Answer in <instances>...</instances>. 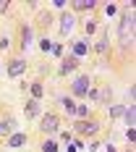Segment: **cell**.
I'll return each instance as SVG.
<instances>
[{"label":"cell","mask_w":136,"mask_h":152,"mask_svg":"<svg viewBox=\"0 0 136 152\" xmlns=\"http://www.w3.org/2000/svg\"><path fill=\"white\" fill-rule=\"evenodd\" d=\"M118 34H121V45L123 47H128L131 42H134V11H126V13H123Z\"/></svg>","instance_id":"cell-1"},{"label":"cell","mask_w":136,"mask_h":152,"mask_svg":"<svg viewBox=\"0 0 136 152\" xmlns=\"http://www.w3.org/2000/svg\"><path fill=\"white\" fill-rule=\"evenodd\" d=\"M73 94L76 97H87L89 94V76H79L73 81Z\"/></svg>","instance_id":"cell-2"},{"label":"cell","mask_w":136,"mask_h":152,"mask_svg":"<svg viewBox=\"0 0 136 152\" xmlns=\"http://www.w3.org/2000/svg\"><path fill=\"white\" fill-rule=\"evenodd\" d=\"M39 126H42V131H45V134H52V131H58L60 121H58V115H50V113H47L45 118H42V123H39Z\"/></svg>","instance_id":"cell-3"},{"label":"cell","mask_w":136,"mask_h":152,"mask_svg":"<svg viewBox=\"0 0 136 152\" xmlns=\"http://www.w3.org/2000/svg\"><path fill=\"white\" fill-rule=\"evenodd\" d=\"M26 71V61H21V58H16V61H11V66H8V76H21Z\"/></svg>","instance_id":"cell-4"},{"label":"cell","mask_w":136,"mask_h":152,"mask_svg":"<svg viewBox=\"0 0 136 152\" xmlns=\"http://www.w3.org/2000/svg\"><path fill=\"white\" fill-rule=\"evenodd\" d=\"M76 131H79V134H94V131H97V123L94 121H79L76 123Z\"/></svg>","instance_id":"cell-5"},{"label":"cell","mask_w":136,"mask_h":152,"mask_svg":"<svg viewBox=\"0 0 136 152\" xmlns=\"http://www.w3.org/2000/svg\"><path fill=\"white\" fill-rule=\"evenodd\" d=\"M71 29H73V16H71V13H63V18H60V31H63V34H71Z\"/></svg>","instance_id":"cell-6"},{"label":"cell","mask_w":136,"mask_h":152,"mask_svg":"<svg viewBox=\"0 0 136 152\" xmlns=\"http://www.w3.org/2000/svg\"><path fill=\"white\" fill-rule=\"evenodd\" d=\"M24 113H26V118H34V115H39V102H37V100H31V102H26V107H24Z\"/></svg>","instance_id":"cell-7"},{"label":"cell","mask_w":136,"mask_h":152,"mask_svg":"<svg viewBox=\"0 0 136 152\" xmlns=\"http://www.w3.org/2000/svg\"><path fill=\"white\" fill-rule=\"evenodd\" d=\"M13 126H16L13 118H5V121H0V134H3V137H8V134L13 131Z\"/></svg>","instance_id":"cell-8"},{"label":"cell","mask_w":136,"mask_h":152,"mask_svg":"<svg viewBox=\"0 0 136 152\" xmlns=\"http://www.w3.org/2000/svg\"><path fill=\"white\" fill-rule=\"evenodd\" d=\"M89 97L97 100V102H105L107 97H110V89H94V92H89Z\"/></svg>","instance_id":"cell-9"},{"label":"cell","mask_w":136,"mask_h":152,"mask_svg":"<svg viewBox=\"0 0 136 152\" xmlns=\"http://www.w3.org/2000/svg\"><path fill=\"white\" fill-rule=\"evenodd\" d=\"M24 142H26V137H24V134H18V131L11 134V139H8V144H11V147H21Z\"/></svg>","instance_id":"cell-10"},{"label":"cell","mask_w":136,"mask_h":152,"mask_svg":"<svg viewBox=\"0 0 136 152\" xmlns=\"http://www.w3.org/2000/svg\"><path fill=\"white\" fill-rule=\"evenodd\" d=\"M73 68H76V58H65L63 66H60V74H68V71H73Z\"/></svg>","instance_id":"cell-11"},{"label":"cell","mask_w":136,"mask_h":152,"mask_svg":"<svg viewBox=\"0 0 136 152\" xmlns=\"http://www.w3.org/2000/svg\"><path fill=\"white\" fill-rule=\"evenodd\" d=\"M123 118L128 121V129H134V118H136V110H134V105L128 107V110H123Z\"/></svg>","instance_id":"cell-12"},{"label":"cell","mask_w":136,"mask_h":152,"mask_svg":"<svg viewBox=\"0 0 136 152\" xmlns=\"http://www.w3.org/2000/svg\"><path fill=\"white\" fill-rule=\"evenodd\" d=\"M73 55H76V58L87 55V42H76V47H73Z\"/></svg>","instance_id":"cell-13"},{"label":"cell","mask_w":136,"mask_h":152,"mask_svg":"<svg viewBox=\"0 0 136 152\" xmlns=\"http://www.w3.org/2000/svg\"><path fill=\"white\" fill-rule=\"evenodd\" d=\"M123 110H126L123 105H113L110 107V118H123Z\"/></svg>","instance_id":"cell-14"},{"label":"cell","mask_w":136,"mask_h":152,"mask_svg":"<svg viewBox=\"0 0 136 152\" xmlns=\"http://www.w3.org/2000/svg\"><path fill=\"white\" fill-rule=\"evenodd\" d=\"M73 5H76V8H81V11H87V8L92 11V8H94V0H79V3H73Z\"/></svg>","instance_id":"cell-15"},{"label":"cell","mask_w":136,"mask_h":152,"mask_svg":"<svg viewBox=\"0 0 136 152\" xmlns=\"http://www.w3.org/2000/svg\"><path fill=\"white\" fill-rule=\"evenodd\" d=\"M50 21H52V16H50V11H42V13H39V26H50Z\"/></svg>","instance_id":"cell-16"},{"label":"cell","mask_w":136,"mask_h":152,"mask_svg":"<svg viewBox=\"0 0 136 152\" xmlns=\"http://www.w3.org/2000/svg\"><path fill=\"white\" fill-rule=\"evenodd\" d=\"M21 42H24V47H26V45L31 42V29H26V26L21 29Z\"/></svg>","instance_id":"cell-17"},{"label":"cell","mask_w":136,"mask_h":152,"mask_svg":"<svg viewBox=\"0 0 136 152\" xmlns=\"http://www.w3.org/2000/svg\"><path fill=\"white\" fill-rule=\"evenodd\" d=\"M97 53H107V37H105V34L97 39Z\"/></svg>","instance_id":"cell-18"},{"label":"cell","mask_w":136,"mask_h":152,"mask_svg":"<svg viewBox=\"0 0 136 152\" xmlns=\"http://www.w3.org/2000/svg\"><path fill=\"white\" fill-rule=\"evenodd\" d=\"M31 97H34V100H39V97H42V84H39V81H37V84H31Z\"/></svg>","instance_id":"cell-19"},{"label":"cell","mask_w":136,"mask_h":152,"mask_svg":"<svg viewBox=\"0 0 136 152\" xmlns=\"http://www.w3.org/2000/svg\"><path fill=\"white\" fill-rule=\"evenodd\" d=\"M105 13H107V16H115V13H118V8H115L113 3H107V11H105Z\"/></svg>","instance_id":"cell-20"},{"label":"cell","mask_w":136,"mask_h":152,"mask_svg":"<svg viewBox=\"0 0 136 152\" xmlns=\"http://www.w3.org/2000/svg\"><path fill=\"white\" fill-rule=\"evenodd\" d=\"M63 105L68 107V113H76V105H73V102H71V100H63Z\"/></svg>","instance_id":"cell-21"},{"label":"cell","mask_w":136,"mask_h":152,"mask_svg":"<svg viewBox=\"0 0 136 152\" xmlns=\"http://www.w3.org/2000/svg\"><path fill=\"white\" fill-rule=\"evenodd\" d=\"M42 150H45V152H55V144H52V142H45Z\"/></svg>","instance_id":"cell-22"},{"label":"cell","mask_w":136,"mask_h":152,"mask_svg":"<svg viewBox=\"0 0 136 152\" xmlns=\"http://www.w3.org/2000/svg\"><path fill=\"white\" fill-rule=\"evenodd\" d=\"M126 139H128V142L134 144V139H136V131H134V129H128V134H126Z\"/></svg>","instance_id":"cell-23"},{"label":"cell","mask_w":136,"mask_h":152,"mask_svg":"<svg viewBox=\"0 0 136 152\" xmlns=\"http://www.w3.org/2000/svg\"><path fill=\"white\" fill-rule=\"evenodd\" d=\"M94 29H97V24H94V21H87V31H89V34H92V31H94Z\"/></svg>","instance_id":"cell-24"},{"label":"cell","mask_w":136,"mask_h":152,"mask_svg":"<svg viewBox=\"0 0 136 152\" xmlns=\"http://www.w3.org/2000/svg\"><path fill=\"white\" fill-rule=\"evenodd\" d=\"M50 47H52V42H50V39H42V50H45V53L50 50Z\"/></svg>","instance_id":"cell-25"},{"label":"cell","mask_w":136,"mask_h":152,"mask_svg":"<svg viewBox=\"0 0 136 152\" xmlns=\"http://www.w3.org/2000/svg\"><path fill=\"white\" fill-rule=\"evenodd\" d=\"M8 11V0H0V13H5Z\"/></svg>","instance_id":"cell-26"},{"label":"cell","mask_w":136,"mask_h":152,"mask_svg":"<svg viewBox=\"0 0 136 152\" xmlns=\"http://www.w3.org/2000/svg\"><path fill=\"white\" fill-rule=\"evenodd\" d=\"M5 47H8V39H5V37H0V50H5Z\"/></svg>","instance_id":"cell-27"}]
</instances>
